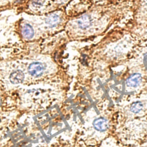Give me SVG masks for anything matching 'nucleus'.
I'll return each mask as SVG.
<instances>
[{"mask_svg":"<svg viewBox=\"0 0 147 147\" xmlns=\"http://www.w3.org/2000/svg\"><path fill=\"white\" fill-rule=\"evenodd\" d=\"M44 67L42 63L39 62H34L31 63L28 69V72L33 77H40L44 73Z\"/></svg>","mask_w":147,"mask_h":147,"instance_id":"obj_1","label":"nucleus"},{"mask_svg":"<svg viewBox=\"0 0 147 147\" xmlns=\"http://www.w3.org/2000/svg\"><path fill=\"white\" fill-rule=\"evenodd\" d=\"M94 128L100 132H104L108 129L109 125L108 121L103 117L97 119L93 123Z\"/></svg>","mask_w":147,"mask_h":147,"instance_id":"obj_2","label":"nucleus"},{"mask_svg":"<svg viewBox=\"0 0 147 147\" xmlns=\"http://www.w3.org/2000/svg\"><path fill=\"white\" fill-rule=\"evenodd\" d=\"M142 77L139 74H134L131 75L127 80L126 84L128 86L135 88L137 87L142 82Z\"/></svg>","mask_w":147,"mask_h":147,"instance_id":"obj_3","label":"nucleus"},{"mask_svg":"<svg viewBox=\"0 0 147 147\" xmlns=\"http://www.w3.org/2000/svg\"><path fill=\"white\" fill-rule=\"evenodd\" d=\"M24 79V74L20 71L17 70L14 71L10 74L9 77V80L11 83L13 84H18L21 83Z\"/></svg>","mask_w":147,"mask_h":147,"instance_id":"obj_4","label":"nucleus"},{"mask_svg":"<svg viewBox=\"0 0 147 147\" xmlns=\"http://www.w3.org/2000/svg\"><path fill=\"white\" fill-rule=\"evenodd\" d=\"M78 24L80 28L82 29H86L89 27L91 24V18L87 15L83 16L78 20Z\"/></svg>","mask_w":147,"mask_h":147,"instance_id":"obj_5","label":"nucleus"},{"mask_svg":"<svg viewBox=\"0 0 147 147\" xmlns=\"http://www.w3.org/2000/svg\"><path fill=\"white\" fill-rule=\"evenodd\" d=\"M23 36L27 39H31L34 36V30L29 24H25L22 29Z\"/></svg>","mask_w":147,"mask_h":147,"instance_id":"obj_6","label":"nucleus"},{"mask_svg":"<svg viewBox=\"0 0 147 147\" xmlns=\"http://www.w3.org/2000/svg\"><path fill=\"white\" fill-rule=\"evenodd\" d=\"M59 21L60 18L59 16L55 14H51V16L48 17L46 20V23L52 27L55 26L59 22Z\"/></svg>","mask_w":147,"mask_h":147,"instance_id":"obj_7","label":"nucleus"},{"mask_svg":"<svg viewBox=\"0 0 147 147\" xmlns=\"http://www.w3.org/2000/svg\"><path fill=\"white\" fill-rule=\"evenodd\" d=\"M143 105L140 102H136L132 104L131 107V111L134 113H137L143 109Z\"/></svg>","mask_w":147,"mask_h":147,"instance_id":"obj_8","label":"nucleus"},{"mask_svg":"<svg viewBox=\"0 0 147 147\" xmlns=\"http://www.w3.org/2000/svg\"><path fill=\"white\" fill-rule=\"evenodd\" d=\"M33 5H42V2L40 0H33Z\"/></svg>","mask_w":147,"mask_h":147,"instance_id":"obj_9","label":"nucleus"}]
</instances>
